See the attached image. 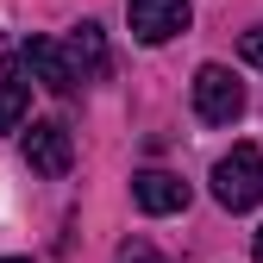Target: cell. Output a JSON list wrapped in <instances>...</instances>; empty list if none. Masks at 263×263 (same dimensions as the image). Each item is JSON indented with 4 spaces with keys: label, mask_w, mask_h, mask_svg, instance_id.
<instances>
[{
    "label": "cell",
    "mask_w": 263,
    "mask_h": 263,
    "mask_svg": "<svg viewBox=\"0 0 263 263\" xmlns=\"http://www.w3.org/2000/svg\"><path fill=\"white\" fill-rule=\"evenodd\" d=\"M0 263H31V257H0Z\"/></svg>",
    "instance_id": "7c38bea8"
},
{
    "label": "cell",
    "mask_w": 263,
    "mask_h": 263,
    "mask_svg": "<svg viewBox=\"0 0 263 263\" xmlns=\"http://www.w3.org/2000/svg\"><path fill=\"white\" fill-rule=\"evenodd\" d=\"M119 263H163V257H157L144 238H125V245H119Z\"/></svg>",
    "instance_id": "30bf717a"
},
{
    "label": "cell",
    "mask_w": 263,
    "mask_h": 263,
    "mask_svg": "<svg viewBox=\"0 0 263 263\" xmlns=\"http://www.w3.org/2000/svg\"><path fill=\"white\" fill-rule=\"evenodd\" d=\"M25 163L38 176H69V163H76L69 125H63V119H38V125L25 132Z\"/></svg>",
    "instance_id": "277c9868"
},
{
    "label": "cell",
    "mask_w": 263,
    "mask_h": 263,
    "mask_svg": "<svg viewBox=\"0 0 263 263\" xmlns=\"http://www.w3.org/2000/svg\"><path fill=\"white\" fill-rule=\"evenodd\" d=\"M25 69H31V82L50 88V94H69V88H76L69 50H63L57 38H25Z\"/></svg>",
    "instance_id": "5b68a950"
},
{
    "label": "cell",
    "mask_w": 263,
    "mask_h": 263,
    "mask_svg": "<svg viewBox=\"0 0 263 263\" xmlns=\"http://www.w3.org/2000/svg\"><path fill=\"white\" fill-rule=\"evenodd\" d=\"M25 107H31V82L19 63H0V132H19L25 125Z\"/></svg>",
    "instance_id": "ba28073f"
},
{
    "label": "cell",
    "mask_w": 263,
    "mask_h": 263,
    "mask_svg": "<svg viewBox=\"0 0 263 263\" xmlns=\"http://www.w3.org/2000/svg\"><path fill=\"white\" fill-rule=\"evenodd\" d=\"M132 201H138L151 219L182 213V207H188V182H182V176H170V170H144V176H132Z\"/></svg>",
    "instance_id": "8992f818"
},
{
    "label": "cell",
    "mask_w": 263,
    "mask_h": 263,
    "mask_svg": "<svg viewBox=\"0 0 263 263\" xmlns=\"http://www.w3.org/2000/svg\"><path fill=\"white\" fill-rule=\"evenodd\" d=\"M125 25L138 44H170L176 31L194 25V7L188 0H125Z\"/></svg>",
    "instance_id": "3957f363"
},
{
    "label": "cell",
    "mask_w": 263,
    "mask_h": 263,
    "mask_svg": "<svg viewBox=\"0 0 263 263\" xmlns=\"http://www.w3.org/2000/svg\"><path fill=\"white\" fill-rule=\"evenodd\" d=\"M69 69H76V82L107 76V38H101V25H94V19H82V25L69 31Z\"/></svg>",
    "instance_id": "52a82bcc"
},
{
    "label": "cell",
    "mask_w": 263,
    "mask_h": 263,
    "mask_svg": "<svg viewBox=\"0 0 263 263\" xmlns=\"http://www.w3.org/2000/svg\"><path fill=\"white\" fill-rule=\"evenodd\" d=\"M238 113H245V82L226 69V63H201V69H194V119L232 125Z\"/></svg>",
    "instance_id": "7a4b0ae2"
},
{
    "label": "cell",
    "mask_w": 263,
    "mask_h": 263,
    "mask_svg": "<svg viewBox=\"0 0 263 263\" xmlns=\"http://www.w3.org/2000/svg\"><path fill=\"white\" fill-rule=\"evenodd\" d=\"M213 201L226 213H251L263 201V151L257 144H232L213 163Z\"/></svg>",
    "instance_id": "6da1fadb"
},
{
    "label": "cell",
    "mask_w": 263,
    "mask_h": 263,
    "mask_svg": "<svg viewBox=\"0 0 263 263\" xmlns=\"http://www.w3.org/2000/svg\"><path fill=\"white\" fill-rule=\"evenodd\" d=\"M238 57L251 63V69H263V25H251L245 38H238Z\"/></svg>",
    "instance_id": "9c48e42d"
},
{
    "label": "cell",
    "mask_w": 263,
    "mask_h": 263,
    "mask_svg": "<svg viewBox=\"0 0 263 263\" xmlns=\"http://www.w3.org/2000/svg\"><path fill=\"white\" fill-rule=\"evenodd\" d=\"M251 263H263V226H257V238H251Z\"/></svg>",
    "instance_id": "8fae6325"
}]
</instances>
